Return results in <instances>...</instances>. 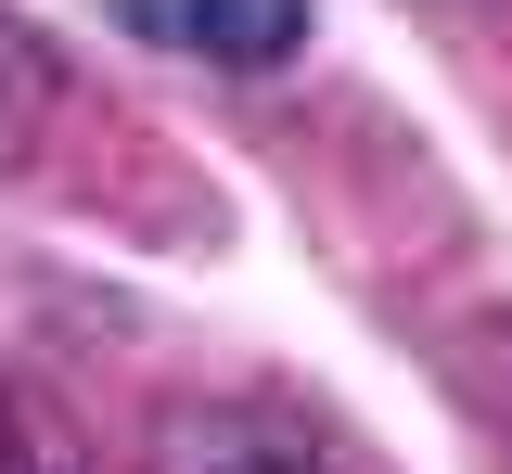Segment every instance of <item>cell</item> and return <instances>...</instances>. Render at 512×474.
I'll return each mask as SVG.
<instances>
[{"mask_svg":"<svg viewBox=\"0 0 512 474\" xmlns=\"http://www.w3.org/2000/svg\"><path fill=\"white\" fill-rule=\"evenodd\" d=\"M0 474H13V410H0Z\"/></svg>","mask_w":512,"mask_h":474,"instance_id":"277c9868","label":"cell"},{"mask_svg":"<svg viewBox=\"0 0 512 474\" xmlns=\"http://www.w3.org/2000/svg\"><path fill=\"white\" fill-rule=\"evenodd\" d=\"M116 26L192 65H282L308 39V0H116Z\"/></svg>","mask_w":512,"mask_h":474,"instance_id":"7a4b0ae2","label":"cell"},{"mask_svg":"<svg viewBox=\"0 0 512 474\" xmlns=\"http://www.w3.org/2000/svg\"><path fill=\"white\" fill-rule=\"evenodd\" d=\"M26 90H52V52H39V39L0 13V103H26Z\"/></svg>","mask_w":512,"mask_h":474,"instance_id":"3957f363","label":"cell"},{"mask_svg":"<svg viewBox=\"0 0 512 474\" xmlns=\"http://www.w3.org/2000/svg\"><path fill=\"white\" fill-rule=\"evenodd\" d=\"M154 474H359L346 436L269 398H180L154 423Z\"/></svg>","mask_w":512,"mask_h":474,"instance_id":"6da1fadb","label":"cell"}]
</instances>
